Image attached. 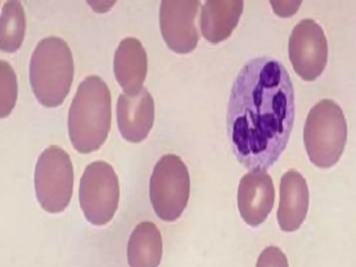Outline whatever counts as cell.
<instances>
[{
    "label": "cell",
    "mask_w": 356,
    "mask_h": 267,
    "mask_svg": "<svg viewBox=\"0 0 356 267\" xmlns=\"http://www.w3.org/2000/svg\"><path fill=\"white\" fill-rule=\"evenodd\" d=\"M294 118V90L284 66L269 56L248 60L234 81L227 111L239 163L250 172H266L284 150Z\"/></svg>",
    "instance_id": "obj_1"
},
{
    "label": "cell",
    "mask_w": 356,
    "mask_h": 267,
    "mask_svg": "<svg viewBox=\"0 0 356 267\" xmlns=\"http://www.w3.org/2000/svg\"><path fill=\"white\" fill-rule=\"evenodd\" d=\"M111 93L105 82L94 75L82 81L68 115L71 143L80 153L98 149L111 128Z\"/></svg>",
    "instance_id": "obj_2"
},
{
    "label": "cell",
    "mask_w": 356,
    "mask_h": 267,
    "mask_svg": "<svg viewBox=\"0 0 356 267\" xmlns=\"http://www.w3.org/2000/svg\"><path fill=\"white\" fill-rule=\"evenodd\" d=\"M72 55L61 38L49 36L41 40L31 56L29 79L38 101L46 107L61 104L73 79Z\"/></svg>",
    "instance_id": "obj_3"
},
{
    "label": "cell",
    "mask_w": 356,
    "mask_h": 267,
    "mask_svg": "<svg viewBox=\"0 0 356 267\" xmlns=\"http://www.w3.org/2000/svg\"><path fill=\"white\" fill-rule=\"evenodd\" d=\"M347 122L339 105L330 99H321L309 110L303 141L310 161L327 168L340 159L347 140Z\"/></svg>",
    "instance_id": "obj_4"
},
{
    "label": "cell",
    "mask_w": 356,
    "mask_h": 267,
    "mask_svg": "<svg viewBox=\"0 0 356 267\" xmlns=\"http://www.w3.org/2000/svg\"><path fill=\"white\" fill-rule=\"evenodd\" d=\"M191 182L186 165L180 157L168 154L155 165L149 181V197L157 216L172 222L186 207Z\"/></svg>",
    "instance_id": "obj_5"
},
{
    "label": "cell",
    "mask_w": 356,
    "mask_h": 267,
    "mask_svg": "<svg viewBox=\"0 0 356 267\" xmlns=\"http://www.w3.org/2000/svg\"><path fill=\"white\" fill-rule=\"evenodd\" d=\"M37 199L46 211L59 213L69 204L74 174L70 156L61 147L51 145L39 156L35 169Z\"/></svg>",
    "instance_id": "obj_6"
},
{
    "label": "cell",
    "mask_w": 356,
    "mask_h": 267,
    "mask_svg": "<svg viewBox=\"0 0 356 267\" xmlns=\"http://www.w3.org/2000/svg\"><path fill=\"white\" fill-rule=\"evenodd\" d=\"M120 188L112 166L103 161L89 164L80 180L79 203L87 220L103 225L113 217L118 206Z\"/></svg>",
    "instance_id": "obj_7"
},
{
    "label": "cell",
    "mask_w": 356,
    "mask_h": 267,
    "mask_svg": "<svg viewBox=\"0 0 356 267\" xmlns=\"http://www.w3.org/2000/svg\"><path fill=\"white\" fill-rule=\"evenodd\" d=\"M289 57L294 71L304 81H314L323 73L327 63V41L314 19H303L294 26L289 40Z\"/></svg>",
    "instance_id": "obj_8"
},
{
    "label": "cell",
    "mask_w": 356,
    "mask_h": 267,
    "mask_svg": "<svg viewBox=\"0 0 356 267\" xmlns=\"http://www.w3.org/2000/svg\"><path fill=\"white\" fill-rule=\"evenodd\" d=\"M200 1L163 0L159 11L160 28L168 47L178 54H186L197 46L200 36L195 26Z\"/></svg>",
    "instance_id": "obj_9"
},
{
    "label": "cell",
    "mask_w": 356,
    "mask_h": 267,
    "mask_svg": "<svg viewBox=\"0 0 356 267\" xmlns=\"http://www.w3.org/2000/svg\"><path fill=\"white\" fill-rule=\"evenodd\" d=\"M274 186L265 171L250 172L240 180L237 200L241 216L252 227L261 224L271 211Z\"/></svg>",
    "instance_id": "obj_10"
},
{
    "label": "cell",
    "mask_w": 356,
    "mask_h": 267,
    "mask_svg": "<svg viewBox=\"0 0 356 267\" xmlns=\"http://www.w3.org/2000/svg\"><path fill=\"white\" fill-rule=\"evenodd\" d=\"M117 121L122 136L139 143L148 135L154 122V100L145 88L138 93L121 94L116 107Z\"/></svg>",
    "instance_id": "obj_11"
},
{
    "label": "cell",
    "mask_w": 356,
    "mask_h": 267,
    "mask_svg": "<svg viewBox=\"0 0 356 267\" xmlns=\"http://www.w3.org/2000/svg\"><path fill=\"white\" fill-rule=\"evenodd\" d=\"M309 190L305 178L289 170L281 178L277 222L284 232L298 229L305 220L309 207Z\"/></svg>",
    "instance_id": "obj_12"
},
{
    "label": "cell",
    "mask_w": 356,
    "mask_h": 267,
    "mask_svg": "<svg viewBox=\"0 0 356 267\" xmlns=\"http://www.w3.org/2000/svg\"><path fill=\"white\" fill-rule=\"evenodd\" d=\"M147 68L146 52L134 38L120 41L114 56V74L125 94L134 95L143 88Z\"/></svg>",
    "instance_id": "obj_13"
},
{
    "label": "cell",
    "mask_w": 356,
    "mask_h": 267,
    "mask_svg": "<svg viewBox=\"0 0 356 267\" xmlns=\"http://www.w3.org/2000/svg\"><path fill=\"white\" fill-rule=\"evenodd\" d=\"M243 9L241 0L206 1L200 15L202 35L214 44L227 39L237 26Z\"/></svg>",
    "instance_id": "obj_14"
},
{
    "label": "cell",
    "mask_w": 356,
    "mask_h": 267,
    "mask_svg": "<svg viewBox=\"0 0 356 267\" xmlns=\"http://www.w3.org/2000/svg\"><path fill=\"white\" fill-rule=\"evenodd\" d=\"M163 252L161 232L152 222L136 226L129 239L127 259L130 267H158Z\"/></svg>",
    "instance_id": "obj_15"
},
{
    "label": "cell",
    "mask_w": 356,
    "mask_h": 267,
    "mask_svg": "<svg viewBox=\"0 0 356 267\" xmlns=\"http://www.w3.org/2000/svg\"><path fill=\"white\" fill-rule=\"evenodd\" d=\"M26 29L23 7L19 1H6L2 8L0 19V49L15 52L22 44Z\"/></svg>",
    "instance_id": "obj_16"
},
{
    "label": "cell",
    "mask_w": 356,
    "mask_h": 267,
    "mask_svg": "<svg viewBox=\"0 0 356 267\" xmlns=\"http://www.w3.org/2000/svg\"><path fill=\"white\" fill-rule=\"evenodd\" d=\"M0 72V116L4 118L9 115L15 104L17 86L15 74L8 63L1 60Z\"/></svg>",
    "instance_id": "obj_17"
},
{
    "label": "cell",
    "mask_w": 356,
    "mask_h": 267,
    "mask_svg": "<svg viewBox=\"0 0 356 267\" xmlns=\"http://www.w3.org/2000/svg\"><path fill=\"white\" fill-rule=\"evenodd\" d=\"M256 267H289L287 259L277 247L265 248L258 257Z\"/></svg>",
    "instance_id": "obj_18"
},
{
    "label": "cell",
    "mask_w": 356,
    "mask_h": 267,
    "mask_svg": "<svg viewBox=\"0 0 356 267\" xmlns=\"http://www.w3.org/2000/svg\"><path fill=\"white\" fill-rule=\"evenodd\" d=\"M270 3L272 4L275 13L280 15L284 9H289L293 13H296L301 1H298V3L293 6H284L282 1H270Z\"/></svg>",
    "instance_id": "obj_19"
}]
</instances>
